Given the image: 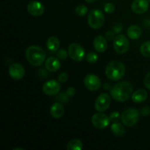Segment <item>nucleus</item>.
Here are the masks:
<instances>
[{
  "instance_id": "obj_1",
  "label": "nucleus",
  "mask_w": 150,
  "mask_h": 150,
  "mask_svg": "<svg viewBox=\"0 0 150 150\" xmlns=\"http://www.w3.org/2000/svg\"><path fill=\"white\" fill-rule=\"evenodd\" d=\"M133 90V87L131 83L128 81H121L114 85L110 92L114 100L119 102H125L129 99Z\"/></svg>"
},
{
  "instance_id": "obj_2",
  "label": "nucleus",
  "mask_w": 150,
  "mask_h": 150,
  "mask_svg": "<svg viewBox=\"0 0 150 150\" xmlns=\"http://www.w3.org/2000/svg\"><path fill=\"white\" fill-rule=\"evenodd\" d=\"M45 51L41 47L37 45H31L26 51V57L29 64L35 67H39L45 60Z\"/></svg>"
},
{
  "instance_id": "obj_3",
  "label": "nucleus",
  "mask_w": 150,
  "mask_h": 150,
  "mask_svg": "<svg viewBox=\"0 0 150 150\" xmlns=\"http://www.w3.org/2000/svg\"><path fill=\"white\" fill-rule=\"evenodd\" d=\"M105 76L108 79L116 81L123 78L125 73V67L121 62L114 60L107 64L105 70Z\"/></svg>"
},
{
  "instance_id": "obj_4",
  "label": "nucleus",
  "mask_w": 150,
  "mask_h": 150,
  "mask_svg": "<svg viewBox=\"0 0 150 150\" xmlns=\"http://www.w3.org/2000/svg\"><path fill=\"white\" fill-rule=\"evenodd\" d=\"M87 21L88 24L92 29H98L103 26L105 16L102 11L98 9H94L89 12Z\"/></svg>"
},
{
  "instance_id": "obj_5",
  "label": "nucleus",
  "mask_w": 150,
  "mask_h": 150,
  "mask_svg": "<svg viewBox=\"0 0 150 150\" xmlns=\"http://www.w3.org/2000/svg\"><path fill=\"white\" fill-rule=\"evenodd\" d=\"M140 117V112L136 108H128L123 111L121 116L122 122L127 127H133L137 124Z\"/></svg>"
},
{
  "instance_id": "obj_6",
  "label": "nucleus",
  "mask_w": 150,
  "mask_h": 150,
  "mask_svg": "<svg viewBox=\"0 0 150 150\" xmlns=\"http://www.w3.org/2000/svg\"><path fill=\"white\" fill-rule=\"evenodd\" d=\"M67 51H68L69 57L75 62L82 61L86 56V51L83 47L77 42L70 44Z\"/></svg>"
},
{
  "instance_id": "obj_7",
  "label": "nucleus",
  "mask_w": 150,
  "mask_h": 150,
  "mask_svg": "<svg viewBox=\"0 0 150 150\" xmlns=\"http://www.w3.org/2000/svg\"><path fill=\"white\" fill-rule=\"evenodd\" d=\"M114 48L119 54H123L128 51L130 42L124 35H118L114 40Z\"/></svg>"
},
{
  "instance_id": "obj_8",
  "label": "nucleus",
  "mask_w": 150,
  "mask_h": 150,
  "mask_svg": "<svg viewBox=\"0 0 150 150\" xmlns=\"http://www.w3.org/2000/svg\"><path fill=\"white\" fill-rule=\"evenodd\" d=\"M111 104V97L107 93H102L95 100V109L98 112H103L106 111Z\"/></svg>"
},
{
  "instance_id": "obj_9",
  "label": "nucleus",
  "mask_w": 150,
  "mask_h": 150,
  "mask_svg": "<svg viewBox=\"0 0 150 150\" xmlns=\"http://www.w3.org/2000/svg\"><path fill=\"white\" fill-rule=\"evenodd\" d=\"M42 92L47 95H55L59 93L61 89V84L59 81L49 80L42 85Z\"/></svg>"
},
{
  "instance_id": "obj_10",
  "label": "nucleus",
  "mask_w": 150,
  "mask_h": 150,
  "mask_svg": "<svg viewBox=\"0 0 150 150\" xmlns=\"http://www.w3.org/2000/svg\"><path fill=\"white\" fill-rule=\"evenodd\" d=\"M83 81L86 89L92 92L98 90L101 86V81L100 78L92 73L86 75Z\"/></svg>"
},
{
  "instance_id": "obj_11",
  "label": "nucleus",
  "mask_w": 150,
  "mask_h": 150,
  "mask_svg": "<svg viewBox=\"0 0 150 150\" xmlns=\"http://www.w3.org/2000/svg\"><path fill=\"white\" fill-rule=\"evenodd\" d=\"M109 117L101 112L95 114L92 117V123L96 128L103 129L108 127L110 123Z\"/></svg>"
},
{
  "instance_id": "obj_12",
  "label": "nucleus",
  "mask_w": 150,
  "mask_h": 150,
  "mask_svg": "<svg viewBox=\"0 0 150 150\" xmlns=\"http://www.w3.org/2000/svg\"><path fill=\"white\" fill-rule=\"evenodd\" d=\"M9 75L10 78L15 81L21 80L25 75V69L19 63H13L9 68Z\"/></svg>"
},
{
  "instance_id": "obj_13",
  "label": "nucleus",
  "mask_w": 150,
  "mask_h": 150,
  "mask_svg": "<svg viewBox=\"0 0 150 150\" xmlns=\"http://www.w3.org/2000/svg\"><path fill=\"white\" fill-rule=\"evenodd\" d=\"M27 11L31 16L38 17L43 14L45 11V7L43 4L40 1H32L28 4Z\"/></svg>"
},
{
  "instance_id": "obj_14",
  "label": "nucleus",
  "mask_w": 150,
  "mask_h": 150,
  "mask_svg": "<svg viewBox=\"0 0 150 150\" xmlns=\"http://www.w3.org/2000/svg\"><path fill=\"white\" fill-rule=\"evenodd\" d=\"M148 0H134L131 4V10L136 14H144L149 8Z\"/></svg>"
},
{
  "instance_id": "obj_15",
  "label": "nucleus",
  "mask_w": 150,
  "mask_h": 150,
  "mask_svg": "<svg viewBox=\"0 0 150 150\" xmlns=\"http://www.w3.org/2000/svg\"><path fill=\"white\" fill-rule=\"evenodd\" d=\"M45 67L47 70L49 72H57L59 70L61 67V63H60L59 58L54 57H48L45 62Z\"/></svg>"
},
{
  "instance_id": "obj_16",
  "label": "nucleus",
  "mask_w": 150,
  "mask_h": 150,
  "mask_svg": "<svg viewBox=\"0 0 150 150\" xmlns=\"http://www.w3.org/2000/svg\"><path fill=\"white\" fill-rule=\"evenodd\" d=\"M93 46L95 51H97L98 52L103 53L107 49V47H108L106 38H104L103 36H101V35L95 37L93 41Z\"/></svg>"
},
{
  "instance_id": "obj_17",
  "label": "nucleus",
  "mask_w": 150,
  "mask_h": 150,
  "mask_svg": "<svg viewBox=\"0 0 150 150\" xmlns=\"http://www.w3.org/2000/svg\"><path fill=\"white\" fill-rule=\"evenodd\" d=\"M51 115L54 118L59 119L63 116L64 113V108L61 103H56L54 105H51V109H50Z\"/></svg>"
},
{
  "instance_id": "obj_18",
  "label": "nucleus",
  "mask_w": 150,
  "mask_h": 150,
  "mask_svg": "<svg viewBox=\"0 0 150 150\" xmlns=\"http://www.w3.org/2000/svg\"><path fill=\"white\" fill-rule=\"evenodd\" d=\"M147 92L144 89H138L132 95V100L135 103H141L144 102L147 99Z\"/></svg>"
},
{
  "instance_id": "obj_19",
  "label": "nucleus",
  "mask_w": 150,
  "mask_h": 150,
  "mask_svg": "<svg viewBox=\"0 0 150 150\" xmlns=\"http://www.w3.org/2000/svg\"><path fill=\"white\" fill-rule=\"evenodd\" d=\"M127 35L131 40H137L142 35V29L137 25H132L127 29Z\"/></svg>"
},
{
  "instance_id": "obj_20",
  "label": "nucleus",
  "mask_w": 150,
  "mask_h": 150,
  "mask_svg": "<svg viewBox=\"0 0 150 150\" xmlns=\"http://www.w3.org/2000/svg\"><path fill=\"white\" fill-rule=\"evenodd\" d=\"M60 42L57 37H50L46 42V46L48 49L51 52H56L59 48Z\"/></svg>"
},
{
  "instance_id": "obj_21",
  "label": "nucleus",
  "mask_w": 150,
  "mask_h": 150,
  "mask_svg": "<svg viewBox=\"0 0 150 150\" xmlns=\"http://www.w3.org/2000/svg\"><path fill=\"white\" fill-rule=\"evenodd\" d=\"M111 130L112 131V133H114L115 136H122L124 135L125 131V127H123V125L122 124H120L118 122H114L111 125Z\"/></svg>"
},
{
  "instance_id": "obj_22",
  "label": "nucleus",
  "mask_w": 150,
  "mask_h": 150,
  "mask_svg": "<svg viewBox=\"0 0 150 150\" xmlns=\"http://www.w3.org/2000/svg\"><path fill=\"white\" fill-rule=\"evenodd\" d=\"M67 148L68 150H81L83 149V144L81 140L75 139L69 142Z\"/></svg>"
},
{
  "instance_id": "obj_23",
  "label": "nucleus",
  "mask_w": 150,
  "mask_h": 150,
  "mask_svg": "<svg viewBox=\"0 0 150 150\" xmlns=\"http://www.w3.org/2000/svg\"><path fill=\"white\" fill-rule=\"evenodd\" d=\"M140 51L144 57H150V41H146L141 45Z\"/></svg>"
},
{
  "instance_id": "obj_24",
  "label": "nucleus",
  "mask_w": 150,
  "mask_h": 150,
  "mask_svg": "<svg viewBox=\"0 0 150 150\" xmlns=\"http://www.w3.org/2000/svg\"><path fill=\"white\" fill-rule=\"evenodd\" d=\"M75 12H76V15L80 16V17L84 16L88 13V7L84 4H79V6L76 7Z\"/></svg>"
},
{
  "instance_id": "obj_25",
  "label": "nucleus",
  "mask_w": 150,
  "mask_h": 150,
  "mask_svg": "<svg viewBox=\"0 0 150 150\" xmlns=\"http://www.w3.org/2000/svg\"><path fill=\"white\" fill-rule=\"evenodd\" d=\"M86 60L89 63L94 64L98 60V55L95 52H89L86 55Z\"/></svg>"
},
{
  "instance_id": "obj_26",
  "label": "nucleus",
  "mask_w": 150,
  "mask_h": 150,
  "mask_svg": "<svg viewBox=\"0 0 150 150\" xmlns=\"http://www.w3.org/2000/svg\"><path fill=\"white\" fill-rule=\"evenodd\" d=\"M121 116L120 114L117 111H114V112L111 113L109 116V120L111 122H118L119 120L121 118Z\"/></svg>"
},
{
  "instance_id": "obj_27",
  "label": "nucleus",
  "mask_w": 150,
  "mask_h": 150,
  "mask_svg": "<svg viewBox=\"0 0 150 150\" xmlns=\"http://www.w3.org/2000/svg\"><path fill=\"white\" fill-rule=\"evenodd\" d=\"M104 10H105V13H108V14L112 13L115 10V6H114V4L113 3L108 2L104 5Z\"/></svg>"
},
{
  "instance_id": "obj_28",
  "label": "nucleus",
  "mask_w": 150,
  "mask_h": 150,
  "mask_svg": "<svg viewBox=\"0 0 150 150\" xmlns=\"http://www.w3.org/2000/svg\"><path fill=\"white\" fill-rule=\"evenodd\" d=\"M68 55V51L67 52V51H65V50L64 49L59 50L57 53V57H58L59 59H65Z\"/></svg>"
},
{
  "instance_id": "obj_29",
  "label": "nucleus",
  "mask_w": 150,
  "mask_h": 150,
  "mask_svg": "<svg viewBox=\"0 0 150 150\" xmlns=\"http://www.w3.org/2000/svg\"><path fill=\"white\" fill-rule=\"evenodd\" d=\"M68 79V75L67 73H61L58 76V81L60 83H64Z\"/></svg>"
},
{
  "instance_id": "obj_30",
  "label": "nucleus",
  "mask_w": 150,
  "mask_h": 150,
  "mask_svg": "<svg viewBox=\"0 0 150 150\" xmlns=\"http://www.w3.org/2000/svg\"><path fill=\"white\" fill-rule=\"evenodd\" d=\"M122 26L121 23H114V26H113V30L115 32V33L119 34V33H121L122 32Z\"/></svg>"
},
{
  "instance_id": "obj_31",
  "label": "nucleus",
  "mask_w": 150,
  "mask_h": 150,
  "mask_svg": "<svg viewBox=\"0 0 150 150\" xmlns=\"http://www.w3.org/2000/svg\"><path fill=\"white\" fill-rule=\"evenodd\" d=\"M144 82V86L150 90V70L146 73V76H145Z\"/></svg>"
},
{
  "instance_id": "obj_32",
  "label": "nucleus",
  "mask_w": 150,
  "mask_h": 150,
  "mask_svg": "<svg viewBox=\"0 0 150 150\" xmlns=\"http://www.w3.org/2000/svg\"><path fill=\"white\" fill-rule=\"evenodd\" d=\"M115 38V32H114V30L108 31V32L105 33V38H106V40H114Z\"/></svg>"
},
{
  "instance_id": "obj_33",
  "label": "nucleus",
  "mask_w": 150,
  "mask_h": 150,
  "mask_svg": "<svg viewBox=\"0 0 150 150\" xmlns=\"http://www.w3.org/2000/svg\"><path fill=\"white\" fill-rule=\"evenodd\" d=\"M140 112L143 116H144V117H147V116L150 115V108L148 106L142 107Z\"/></svg>"
},
{
  "instance_id": "obj_34",
  "label": "nucleus",
  "mask_w": 150,
  "mask_h": 150,
  "mask_svg": "<svg viewBox=\"0 0 150 150\" xmlns=\"http://www.w3.org/2000/svg\"><path fill=\"white\" fill-rule=\"evenodd\" d=\"M69 97L67 96V94H63V93H61L60 95H58V97H57V100H59L62 101V102H67V99H68Z\"/></svg>"
},
{
  "instance_id": "obj_35",
  "label": "nucleus",
  "mask_w": 150,
  "mask_h": 150,
  "mask_svg": "<svg viewBox=\"0 0 150 150\" xmlns=\"http://www.w3.org/2000/svg\"><path fill=\"white\" fill-rule=\"evenodd\" d=\"M66 94H67V95L69 97V98L73 97V95L76 94V89H75V88L73 87H68L67 88V91H66Z\"/></svg>"
},
{
  "instance_id": "obj_36",
  "label": "nucleus",
  "mask_w": 150,
  "mask_h": 150,
  "mask_svg": "<svg viewBox=\"0 0 150 150\" xmlns=\"http://www.w3.org/2000/svg\"><path fill=\"white\" fill-rule=\"evenodd\" d=\"M144 26H145L146 29L150 30V16L145 18L144 21Z\"/></svg>"
},
{
  "instance_id": "obj_37",
  "label": "nucleus",
  "mask_w": 150,
  "mask_h": 150,
  "mask_svg": "<svg viewBox=\"0 0 150 150\" xmlns=\"http://www.w3.org/2000/svg\"><path fill=\"white\" fill-rule=\"evenodd\" d=\"M103 88H104V89H107V90H108V89H111V85H110L108 83H104Z\"/></svg>"
},
{
  "instance_id": "obj_38",
  "label": "nucleus",
  "mask_w": 150,
  "mask_h": 150,
  "mask_svg": "<svg viewBox=\"0 0 150 150\" xmlns=\"http://www.w3.org/2000/svg\"><path fill=\"white\" fill-rule=\"evenodd\" d=\"M84 1L87 3H93L95 1H96L97 0H84Z\"/></svg>"
}]
</instances>
